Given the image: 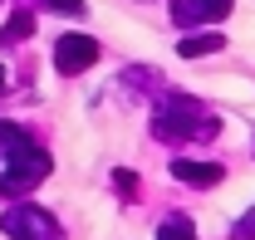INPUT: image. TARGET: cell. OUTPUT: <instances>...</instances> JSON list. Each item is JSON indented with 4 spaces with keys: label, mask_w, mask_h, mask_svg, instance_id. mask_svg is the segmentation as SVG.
Returning <instances> with one entry per match:
<instances>
[{
    "label": "cell",
    "mask_w": 255,
    "mask_h": 240,
    "mask_svg": "<svg viewBox=\"0 0 255 240\" xmlns=\"http://www.w3.org/2000/svg\"><path fill=\"white\" fill-rule=\"evenodd\" d=\"M49 177V152L20 122H0V196H25Z\"/></svg>",
    "instance_id": "obj_1"
},
{
    "label": "cell",
    "mask_w": 255,
    "mask_h": 240,
    "mask_svg": "<svg viewBox=\"0 0 255 240\" xmlns=\"http://www.w3.org/2000/svg\"><path fill=\"white\" fill-rule=\"evenodd\" d=\"M152 132H157L162 142H211L221 132V118L206 113L187 93H167L157 103V113H152Z\"/></svg>",
    "instance_id": "obj_2"
},
{
    "label": "cell",
    "mask_w": 255,
    "mask_h": 240,
    "mask_svg": "<svg viewBox=\"0 0 255 240\" xmlns=\"http://www.w3.org/2000/svg\"><path fill=\"white\" fill-rule=\"evenodd\" d=\"M0 231H5L10 240H59V221H54L44 206L20 201V206H10L5 216H0Z\"/></svg>",
    "instance_id": "obj_3"
},
{
    "label": "cell",
    "mask_w": 255,
    "mask_h": 240,
    "mask_svg": "<svg viewBox=\"0 0 255 240\" xmlns=\"http://www.w3.org/2000/svg\"><path fill=\"white\" fill-rule=\"evenodd\" d=\"M98 64V39L94 34H64L54 44V69L59 74H84Z\"/></svg>",
    "instance_id": "obj_4"
},
{
    "label": "cell",
    "mask_w": 255,
    "mask_h": 240,
    "mask_svg": "<svg viewBox=\"0 0 255 240\" xmlns=\"http://www.w3.org/2000/svg\"><path fill=\"white\" fill-rule=\"evenodd\" d=\"M231 5L236 0H172V20L182 30H206V25H216V20L231 15Z\"/></svg>",
    "instance_id": "obj_5"
},
{
    "label": "cell",
    "mask_w": 255,
    "mask_h": 240,
    "mask_svg": "<svg viewBox=\"0 0 255 240\" xmlns=\"http://www.w3.org/2000/svg\"><path fill=\"white\" fill-rule=\"evenodd\" d=\"M172 177L187 181V186H196V191H206V186H216V181L226 177L221 162H196V157H177L172 162Z\"/></svg>",
    "instance_id": "obj_6"
},
{
    "label": "cell",
    "mask_w": 255,
    "mask_h": 240,
    "mask_svg": "<svg viewBox=\"0 0 255 240\" xmlns=\"http://www.w3.org/2000/svg\"><path fill=\"white\" fill-rule=\"evenodd\" d=\"M216 49H226V34H216V30L182 34V44H177V54H182V59H206V54H216Z\"/></svg>",
    "instance_id": "obj_7"
},
{
    "label": "cell",
    "mask_w": 255,
    "mask_h": 240,
    "mask_svg": "<svg viewBox=\"0 0 255 240\" xmlns=\"http://www.w3.org/2000/svg\"><path fill=\"white\" fill-rule=\"evenodd\" d=\"M25 34H34V15H30V10H15V15L5 20V30H0V49H10V44H20Z\"/></svg>",
    "instance_id": "obj_8"
},
{
    "label": "cell",
    "mask_w": 255,
    "mask_h": 240,
    "mask_svg": "<svg viewBox=\"0 0 255 240\" xmlns=\"http://www.w3.org/2000/svg\"><path fill=\"white\" fill-rule=\"evenodd\" d=\"M157 240H196V226H191L187 216H167L157 226Z\"/></svg>",
    "instance_id": "obj_9"
},
{
    "label": "cell",
    "mask_w": 255,
    "mask_h": 240,
    "mask_svg": "<svg viewBox=\"0 0 255 240\" xmlns=\"http://www.w3.org/2000/svg\"><path fill=\"white\" fill-rule=\"evenodd\" d=\"M231 240H255V206L246 211V216H241L236 226H231Z\"/></svg>",
    "instance_id": "obj_10"
},
{
    "label": "cell",
    "mask_w": 255,
    "mask_h": 240,
    "mask_svg": "<svg viewBox=\"0 0 255 240\" xmlns=\"http://www.w3.org/2000/svg\"><path fill=\"white\" fill-rule=\"evenodd\" d=\"M39 5L54 15H84V0H39Z\"/></svg>",
    "instance_id": "obj_11"
},
{
    "label": "cell",
    "mask_w": 255,
    "mask_h": 240,
    "mask_svg": "<svg viewBox=\"0 0 255 240\" xmlns=\"http://www.w3.org/2000/svg\"><path fill=\"white\" fill-rule=\"evenodd\" d=\"M113 181H118V191H123V196H132V191H137V177H132V172H118Z\"/></svg>",
    "instance_id": "obj_12"
},
{
    "label": "cell",
    "mask_w": 255,
    "mask_h": 240,
    "mask_svg": "<svg viewBox=\"0 0 255 240\" xmlns=\"http://www.w3.org/2000/svg\"><path fill=\"white\" fill-rule=\"evenodd\" d=\"M0 93H5V69H0Z\"/></svg>",
    "instance_id": "obj_13"
}]
</instances>
